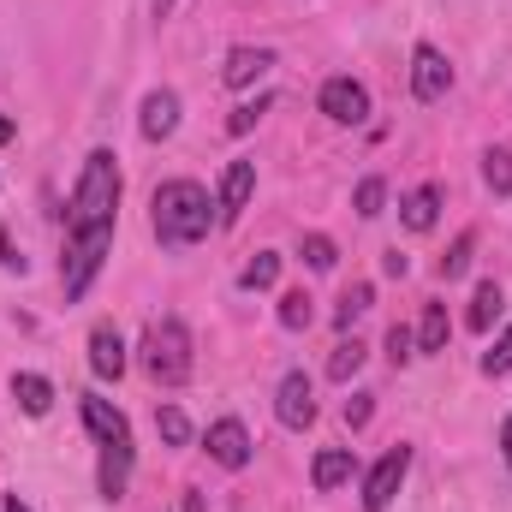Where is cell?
Listing matches in <instances>:
<instances>
[{
  "instance_id": "ba28073f",
  "label": "cell",
  "mask_w": 512,
  "mask_h": 512,
  "mask_svg": "<svg viewBox=\"0 0 512 512\" xmlns=\"http://www.w3.org/2000/svg\"><path fill=\"white\" fill-rule=\"evenodd\" d=\"M274 411H280V423H286V429H310V423H316V387H310L304 370H286V376H280Z\"/></svg>"
},
{
  "instance_id": "4316f807",
  "label": "cell",
  "mask_w": 512,
  "mask_h": 512,
  "mask_svg": "<svg viewBox=\"0 0 512 512\" xmlns=\"http://www.w3.org/2000/svg\"><path fill=\"white\" fill-rule=\"evenodd\" d=\"M411 358H417V334H411L405 322H393V328H387V364H393V370H405Z\"/></svg>"
},
{
  "instance_id": "4fadbf2b",
  "label": "cell",
  "mask_w": 512,
  "mask_h": 512,
  "mask_svg": "<svg viewBox=\"0 0 512 512\" xmlns=\"http://www.w3.org/2000/svg\"><path fill=\"white\" fill-rule=\"evenodd\" d=\"M268 66H274L268 48H233L227 66H221V84H227V90H251L256 78H268Z\"/></svg>"
},
{
  "instance_id": "2e32d148",
  "label": "cell",
  "mask_w": 512,
  "mask_h": 512,
  "mask_svg": "<svg viewBox=\"0 0 512 512\" xmlns=\"http://www.w3.org/2000/svg\"><path fill=\"white\" fill-rule=\"evenodd\" d=\"M126 477H131V441H102V471H96L102 495L120 501L126 495Z\"/></svg>"
},
{
  "instance_id": "8992f818",
  "label": "cell",
  "mask_w": 512,
  "mask_h": 512,
  "mask_svg": "<svg viewBox=\"0 0 512 512\" xmlns=\"http://www.w3.org/2000/svg\"><path fill=\"white\" fill-rule=\"evenodd\" d=\"M316 102H322V114H328L334 126H364V120H370V90H364L358 78H328Z\"/></svg>"
},
{
  "instance_id": "9c48e42d",
  "label": "cell",
  "mask_w": 512,
  "mask_h": 512,
  "mask_svg": "<svg viewBox=\"0 0 512 512\" xmlns=\"http://www.w3.org/2000/svg\"><path fill=\"white\" fill-rule=\"evenodd\" d=\"M209 459L227 465V471H245V465H251V435H245L239 417H221V423L209 429Z\"/></svg>"
},
{
  "instance_id": "5b68a950",
  "label": "cell",
  "mask_w": 512,
  "mask_h": 512,
  "mask_svg": "<svg viewBox=\"0 0 512 512\" xmlns=\"http://www.w3.org/2000/svg\"><path fill=\"white\" fill-rule=\"evenodd\" d=\"M405 471H411V447H387L382 459H376V471L364 477V512H387V507H393V495H399Z\"/></svg>"
},
{
  "instance_id": "30bf717a",
  "label": "cell",
  "mask_w": 512,
  "mask_h": 512,
  "mask_svg": "<svg viewBox=\"0 0 512 512\" xmlns=\"http://www.w3.org/2000/svg\"><path fill=\"white\" fill-rule=\"evenodd\" d=\"M251 191H256V161H227V173H221V203H215L227 227H233V221L245 215Z\"/></svg>"
},
{
  "instance_id": "d6a6232c",
  "label": "cell",
  "mask_w": 512,
  "mask_h": 512,
  "mask_svg": "<svg viewBox=\"0 0 512 512\" xmlns=\"http://www.w3.org/2000/svg\"><path fill=\"white\" fill-rule=\"evenodd\" d=\"M370 411H376V405H370V393H352V399H346V423H352V429H364V423H370Z\"/></svg>"
},
{
  "instance_id": "ffe728a7",
  "label": "cell",
  "mask_w": 512,
  "mask_h": 512,
  "mask_svg": "<svg viewBox=\"0 0 512 512\" xmlns=\"http://www.w3.org/2000/svg\"><path fill=\"white\" fill-rule=\"evenodd\" d=\"M447 334H453L447 304H423V322H417V352H441V346H447Z\"/></svg>"
},
{
  "instance_id": "8fae6325",
  "label": "cell",
  "mask_w": 512,
  "mask_h": 512,
  "mask_svg": "<svg viewBox=\"0 0 512 512\" xmlns=\"http://www.w3.org/2000/svg\"><path fill=\"white\" fill-rule=\"evenodd\" d=\"M90 370H96L102 382H120V376H126V340H120L108 322L90 328Z\"/></svg>"
},
{
  "instance_id": "d6986e66",
  "label": "cell",
  "mask_w": 512,
  "mask_h": 512,
  "mask_svg": "<svg viewBox=\"0 0 512 512\" xmlns=\"http://www.w3.org/2000/svg\"><path fill=\"white\" fill-rule=\"evenodd\" d=\"M12 399L30 411V417H48V405H54V387H48V376H12Z\"/></svg>"
},
{
  "instance_id": "5bb4252c",
  "label": "cell",
  "mask_w": 512,
  "mask_h": 512,
  "mask_svg": "<svg viewBox=\"0 0 512 512\" xmlns=\"http://www.w3.org/2000/svg\"><path fill=\"white\" fill-rule=\"evenodd\" d=\"M352 471H358L352 447H328V453H316V465H310V483H316L322 495H334L340 483H352Z\"/></svg>"
},
{
  "instance_id": "7402d4cb",
  "label": "cell",
  "mask_w": 512,
  "mask_h": 512,
  "mask_svg": "<svg viewBox=\"0 0 512 512\" xmlns=\"http://www.w3.org/2000/svg\"><path fill=\"white\" fill-rule=\"evenodd\" d=\"M274 280H280V256H274V251L251 256V262H245V274H239V286H245V292H268Z\"/></svg>"
},
{
  "instance_id": "8d00e7d4",
  "label": "cell",
  "mask_w": 512,
  "mask_h": 512,
  "mask_svg": "<svg viewBox=\"0 0 512 512\" xmlns=\"http://www.w3.org/2000/svg\"><path fill=\"white\" fill-rule=\"evenodd\" d=\"M185 512H209L203 507V495H185Z\"/></svg>"
},
{
  "instance_id": "d4e9b609",
  "label": "cell",
  "mask_w": 512,
  "mask_h": 512,
  "mask_svg": "<svg viewBox=\"0 0 512 512\" xmlns=\"http://www.w3.org/2000/svg\"><path fill=\"white\" fill-rule=\"evenodd\" d=\"M358 370H364V340H340L334 358H328V376H334V382H352Z\"/></svg>"
},
{
  "instance_id": "f546056e",
  "label": "cell",
  "mask_w": 512,
  "mask_h": 512,
  "mask_svg": "<svg viewBox=\"0 0 512 512\" xmlns=\"http://www.w3.org/2000/svg\"><path fill=\"white\" fill-rule=\"evenodd\" d=\"M304 262H310V268H334V262H340L334 239H328V233H310V239H304Z\"/></svg>"
},
{
  "instance_id": "83f0119b",
  "label": "cell",
  "mask_w": 512,
  "mask_h": 512,
  "mask_svg": "<svg viewBox=\"0 0 512 512\" xmlns=\"http://www.w3.org/2000/svg\"><path fill=\"white\" fill-rule=\"evenodd\" d=\"M471 251H477V233H459V239H453V251L441 256V280H459V274L471 268Z\"/></svg>"
},
{
  "instance_id": "6da1fadb",
  "label": "cell",
  "mask_w": 512,
  "mask_h": 512,
  "mask_svg": "<svg viewBox=\"0 0 512 512\" xmlns=\"http://www.w3.org/2000/svg\"><path fill=\"white\" fill-rule=\"evenodd\" d=\"M215 203H209V191L197 185V179H167V185H155V239L167 245V251H185V245H197V239H209V215Z\"/></svg>"
},
{
  "instance_id": "7c38bea8",
  "label": "cell",
  "mask_w": 512,
  "mask_h": 512,
  "mask_svg": "<svg viewBox=\"0 0 512 512\" xmlns=\"http://www.w3.org/2000/svg\"><path fill=\"white\" fill-rule=\"evenodd\" d=\"M78 405H84V429H90L96 441H131V429H126V411H120V405H108L102 393H84Z\"/></svg>"
},
{
  "instance_id": "f1b7e54d",
  "label": "cell",
  "mask_w": 512,
  "mask_h": 512,
  "mask_svg": "<svg viewBox=\"0 0 512 512\" xmlns=\"http://www.w3.org/2000/svg\"><path fill=\"white\" fill-rule=\"evenodd\" d=\"M262 114H268V96H256V102H239V108L227 114V131H233V137H245V131H256V120H262Z\"/></svg>"
},
{
  "instance_id": "e575fe53",
  "label": "cell",
  "mask_w": 512,
  "mask_h": 512,
  "mask_svg": "<svg viewBox=\"0 0 512 512\" xmlns=\"http://www.w3.org/2000/svg\"><path fill=\"white\" fill-rule=\"evenodd\" d=\"M501 453H507V465H512V417L501 423Z\"/></svg>"
},
{
  "instance_id": "7a4b0ae2",
  "label": "cell",
  "mask_w": 512,
  "mask_h": 512,
  "mask_svg": "<svg viewBox=\"0 0 512 512\" xmlns=\"http://www.w3.org/2000/svg\"><path fill=\"white\" fill-rule=\"evenodd\" d=\"M114 209H120V161H114V149H90L72 209H66V233H102V227H114Z\"/></svg>"
},
{
  "instance_id": "1f68e13d",
  "label": "cell",
  "mask_w": 512,
  "mask_h": 512,
  "mask_svg": "<svg viewBox=\"0 0 512 512\" xmlns=\"http://www.w3.org/2000/svg\"><path fill=\"white\" fill-rule=\"evenodd\" d=\"M483 370L489 376H512V328L495 340V352H483Z\"/></svg>"
},
{
  "instance_id": "e0dca14e",
  "label": "cell",
  "mask_w": 512,
  "mask_h": 512,
  "mask_svg": "<svg viewBox=\"0 0 512 512\" xmlns=\"http://www.w3.org/2000/svg\"><path fill=\"white\" fill-rule=\"evenodd\" d=\"M399 215H405L411 233H429V227L441 221V185H417V191L399 203Z\"/></svg>"
},
{
  "instance_id": "277c9868",
  "label": "cell",
  "mask_w": 512,
  "mask_h": 512,
  "mask_svg": "<svg viewBox=\"0 0 512 512\" xmlns=\"http://www.w3.org/2000/svg\"><path fill=\"white\" fill-rule=\"evenodd\" d=\"M108 251H114V227H102V233H66V262H60L66 298H84L90 292V280L108 262Z\"/></svg>"
},
{
  "instance_id": "44dd1931",
  "label": "cell",
  "mask_w": 512,
  "mask_h": 512,
  "mask_svg": "<svg viewBox=\"0 0 512 512\" xmlns=\"http://www.w3.org/2000/svg\"><path fill=\"white\" fill-rule=\"evenodd\" d=\"M370 304H376V286H370V280H352V286L340 292V304H334V322H340V328H352Z\"/></svg>"
},
{
  "instance_id": "ac0fdd59",
  "label": "cell",
  "mask_w": 512,
  "mask_h": 512,
  "mask_svg": "<svg viewBox=\"0 0 512 512\" xmlns=\"http://www.w3.org/2000/svg\"><path fill=\"white\" fill-rule=\"evenodd\" d=\"M501 310H507L501 286H495V280H483V286H477V298H471V316H465V322H471V334H489Z\"/></svg>"
},
{
  "instance_id": "4dcf8cb0",
  "label": "cell",
  "mask_w": 512,
  "mask_h": 512,
  "mask_svg": "<svg viewBox=\"0 0 512 512\" xmlns=\"http://www.w3.org/2000/svg\"><path fill=\"white\" fill-rule=\"evenodd\" d=\"M382 203H387L382 179H364V185H358V197H352V209H358V215H382Z\"/></svg>"
},
{
  "instance_id": "603a6c76",
  "label": "cell",
  "mask_w": 512,
  "mask_h": 512,
  "mask_svg": "<svg viewBox=\"0 0 512 512\" xmlns=\"http://www.w3.org/2000/svg\"><path fill=\"white\" fill-rule=\"evenodd\" d=\"M483 185L495 197H512V149H489L483 155Z\"/></svg>"
},
{
  "instance_id": "74e56055",
  "label": "cell",
  "mask_w": 512,
  "mask_h": 512,
  "mask_svg": "<svg viewBox=\"0 0 512 512\" xmlns=\"http://www.w3.org/2000/svg\"><path fill=\"white\" fill-rule=\"evenodd\" d=\"M6 512H30V507H24V501H18V495H12V501H6Z\"/></svg>"
},
{
  "instance_id": "9a60e30c",
  "label": "cell",
  "mask_w": 512,
  "mask_h": 512,
  "mask_svg": "<svg viewBox=\"0 0 512 512\" xmlns=\"http://www.w3.org/2000/svg\"><path fill=\"white\" fill-rule=\"evenodd\" d=\"M173 131H179V96H173V90L143 96V137L161 143V137H173Z\"/></svg>"
},
{
  "instance_id": "3957f363",
  "label": "cell",
  "mask_w": 512,
  "mask_h": 512,
  "mask_svg": "<svg viewBox=\"0 0 512 512\" xmlns=\"http://www.w3.org/2000/svg\"><path fill=\"white\" fill-rule=\"evenodd\" d=\"M143 370H149L155 387H179L191 376V328L179 316L149 322V334H143Z\"/></svg>"
},
{
  "instance_id": "52a82bcc",
  "label": "cell",
  "mask_w": 512,
  "mask_h": 512,
  "mask_svg": "<svg viewBox=\"0 0 512 512\" xmlns=\"http://www.w3.org/2000/svg\"><path fill=\"white\" fill-rule=\"evenodd\" d=\"M447 90H453V66H447V54L429 48V42H417V54H411V96H417V102H441Z\"/></svg>"
},
{
  "instance_id": "cb8c5ba5",
  "label": "cell",
  "mask_w": 512,
  "mask_h": 512,
  "mask_svg": "<svg viewBox=\"0 0 512 512\" xmlns=\"http://www.w3.org/2000/svg\"><path fill=\"white\" fill-rule=\"evenodd\" d=\"M310 322H316V298H310L304 286L286 292V298H280V328H310Z\"/></svg>"
},
{
  "instance_id": "d590c367",
  "label": "cell",
  "mask_w": 512,
  "mask_h": 512,
  "mask_svg": "<svg viewBox=\"0 0 512 512\" xmlns=\"http://www.w3.org/2000/svg\"><path fill=\"white\" fill-rule=\"evenodd\" d=\"M6 143H12V120H6V114H0V149H6Z\"/></svg>"
},
{
  "instance_id": "836d02e7",
  "label": "cell",
  "mask_w": 512,
  "mask_h": 512,
  "mask_svg": "<svg viewBox=\"0 0 512 512\" xmlns=\"http://www.w3.org/2000/svg\"><path fill=\"white\" fill-rule=\"evenodd\" d=\"M382 268H387V274H393V280H399V274H405L411 262H405V256H399V251H387V256H382Z\"/></svg>"
},
{
  "instance_id": "484cf974",
  "label": "cell",
  "mask_w": 512,
  "mask_h": 512,
  "mask_svg": "<svg viewBox=\"0 0 512 512\" xmlns=\"http://www.w3.org/2000/svg\"><path fill=\"white\" fill-rule=\"evenodd\" d=\"M155 429H161L167 447H185V441H191V417H185L179 405H161V411H155Z\"/></svg>"
}]
</instances>
